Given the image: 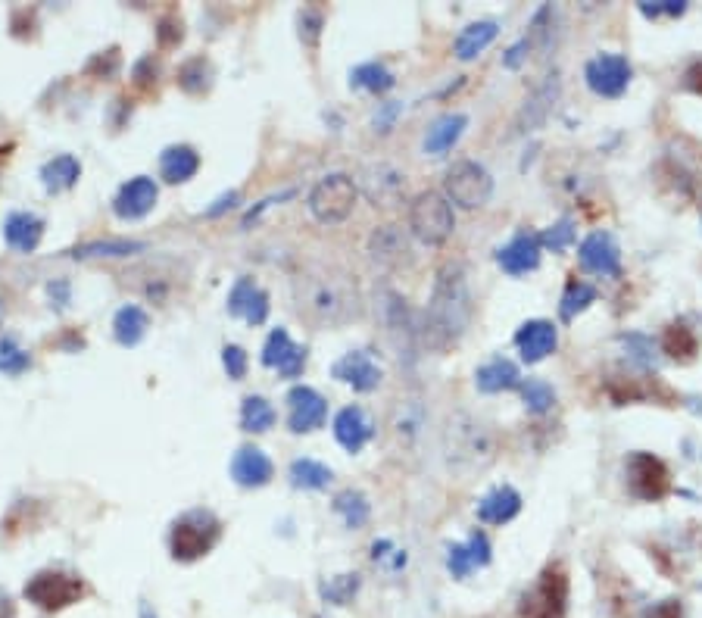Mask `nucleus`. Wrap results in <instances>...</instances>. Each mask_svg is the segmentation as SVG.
<instances>
[{"label":"nucleus","instance_id":"nucleus-1","mask_svg":"<svg viewBox=\"0 0 702 618\" xmlns=\"http://www.w3.org/2000/svg\"><path fill=\"white\" fill-rule=\"evenodd\" d=\"M475 316V297L472 285H468L465 263L447 260L434 275L431 300L422 316V350L431 353H447L453 350Z\"/></svg>","mask_w":702,"mask_h":618},{"label":"nucleus","instance_id":"nucleus-2","mask_svg":"<svg viewBox=\"0 0 702 618\" xmlns=\"http://www.w3.org/2000/svg\"><path fill=\"white\" fill-rule=\"evenodd\" d=\"M294 303L303 319L322 328L350 325L362 316V294L356 278L347 269L328 263H312L297 272Z\"/></svg>","mask_w":702,"mask_h":618},{"label":"nucleus","instance_id":"nucleus-3","mask_svg":"<svg viewBox=\"0 0 702 618\" xmlns=\"http://www.w3.org/2000/svg\"><path fill=\"white\" fill-rule=\"evenodd\" d=\"M500 453V437L493 425L475 412H453L444 425V459L456 475H475L493 466Z\"/></svg>","mask_w":702,"mask_h":618},{"label":"nucleus","instance_id":"nucleus-4","mask_svg":"<svg viewBox=\"0 0 702 618\" xmlns=\"http://www.w3.org/2000/svg\"><path fill=\"white\" fill-rule=\"evenodd\" d=\"M378 303V319L384 328V338L390 341V347L397 350L400 363H412L422 350V319H415V313L409 309L406 297H400L397 291L381 288L375 294Z\"/></svg>","mask_w":702,"mask_h":618},{"label":"nucleus","instance_id":"nucleus-5","mask_svg":"<svg viewBox=\"0 0 702 618\" xmlns=\"http://www.w3.org/2000/svg\"><path fill=\"white\" fill-rule=\"evenodd\" d=\"M222 537V522L219 515L210 509H188L178 515L169 531V550L172 559L178 562H197L210 553Z\"/></svg>","mask_w":702,"mask_h":618},{"label":"nucleus","instance_id":"nucleus-6","mask_svg":"<svg viewBox=\"0 0 702 618\" xmlns=\"http://www.w3.org/2000/svg\"><path fill=\"white\" fill-rule=\"evenodd\" d=\"M568 612V572L562 562H550L518 600L522 618H565Z\"/></svg>","mask_w":702,"mask_h":618},{"label":"nucleus","instance_id":"nucleus-7","mask_svg":"<svg viewBox=\"0 0 702 618\" xmlns=\"http://www.w3.org/2000/svg\"><path fill=\"white\" fill-rule=\"evenodd\" d=\"M409 231L422 244L440 247L453 231H456V216H453V203L440 194V191H422L415 194L409 203Z\"/></svg>","mask_w":702,"mask_h":618},{"label":"nucleus","instance_id":"nucleus-8","mask_svg":"<svg viewBox=\"0 0 702 618\" xmlns=\"http://www.w3.org/2000/svg\"><path fill=\"white\" fill-rule=\"evenodd\" d=\"M356 197H359V191H356L353 178L344 175V172H331V175L322 178V182H316V188L309 191L306 206H309V213H312V219H316V222H322V225H341L344 219H350L353 206H356Z\"/></svg>","mask_w":702,"mask_h":618},{"label":"nucleus","instance_id":"nucleus-9","mask_svg":"<svg viewBox=\"0 0 702 618\" xmlns=\"http://www.w3.org/2000/svg\"><path fill=\"white\" fill-rule=\"evenodd\" d=\"M356 191L378 210H394L406 197V172L387 160H372L356 169Z\"/></svg>","mask_w":702,"mask_h":618},{"label":"nucleus","instance_id":"nucleus-10","mask_svg":"<svg viewBox=\"0 0 702 618\" xmlns=\"http://www.w3.org/2000/svg\"><path fill=\"white\" fill-rule=\"evenodd\" d=\"M444 191H447V200H453L462 210H481L493 194V178L481 163L459 160L444 175Z\"/></svg>","mask_w":702,"mask_h":618},{"label":"nucleus","instance_id":"nucleus-11","mask_svg":"<svg viewBox=\"0 0 702 618\" xmlns=\"http://www.w3.org/2000/svg\"><path fill=\"white\" fill-rule=\"evenodd\" d=\"M624 475H628L631 494L643 503H659L671 494V472L668 466L646 450H637L624 459Z\"/></svg>","mask_w":702,"mask_h":618},{"label":"nucleus","instance_id":"nucleus-12","mask_svg":"<svg viewBox=\"0 0 702 618\" xmlns=\"http://www.w3.org/2000/svg\"><path fill=\"white\" fill-rule=\"evenodd\" d=\"M85 597V581L69 572H38L25 584V600L44 612H60Z\"/></svg>","mask_w":702,"mask_h":618},{"label":"nucleus","instance_id":"nucleus-13","mask_svg":"<svg viewBox=\"0 0 702 618\" xmlns=\"http://www.w3.org/2000/svg\"><path fill=\"white\" fill-rule=\"evenodd\" d=\"M122 278H125V285H132L144 297L163 303L178 288V278H188V269L175 260H166V256H156V260H147L135 269H128Z\"/></svg>","mask_w":702,"mask_h":618},{"label":"nucleus","instance_id":"nucleus-14","mask_svg":"<svg viewBox=\"0 0 702 618\" xmlns=\"http://www.w3.org/2000/svg\"><path fill=\"white\" fill-rule=\"evenodd\" d=\"M584 79L593 94L600 97H621L631 85V63L621 54H600L584 69Z\"/></svg>","mask_w":702,"mask_h":618},{"label":"nucleus","instance_id":"nucleus-15","mask_svg":"<svg viewBox=\"0 0 702 618\" xmlns=\"http://www.w3.org/2000/svg\"><path fill=\"white\" fill-rule=\"evenodd\" d=\"M559 94H562V79H559V69H553L550 75H546V82L540 88H534V94L525 100V107L518 110V116H515V135L537 132V128L546 119H550Z\"/></svg>","mask_w":702,"mask_h":618},{"label":"nucleus","instance_id":"nucleus-16","mask_svg":"<svg viewBox=\"0 0 702 618\" xmlns=\"http://www.w3.org/2000/svg\"><path fill=\"white\" fill-rule=\"evenodd\" d=\"M425 425H428V412L419 397H400L394 409H390L387 428H390V437H394V444L403 450H412L422 441Z\"/></svg>","mask_w":702,"mask_h":618},{"label":"nucleus","instance_id":"nucleus-17","mask_svg":"<svg viewBox=\"0 0 702 618\" xmlns=\"http://www.w3.org/2000/svg\"><path fill=\"white\" fill-rule=\"evenodd\" d=\"M331 375H334L337 381L350 384V388L359 391V394L375 391L378 384H381V378H384L381 366L375 363V356H372L369 350H350V353H344V356L331 366Z\"/></svg>","mask_w":702,"mask_h":618},{"label":"nucleus","instance_id":"nucleus-18","mask_svg":"<svg viewBox=\"0 0 702 618\" xmlns=\"http://www.w3.org/2000/svg\"><path fill=\"white\" fill-rule=\"evenodd\" d=\"M369 256L384 269H403L412 263V244L400 225H378L369 238Z\"/></svg>","mask_w":702,"mask_h":618},{"label":"nucleus","instance_id":"nucleus-19","mask_svg":"<svg viewBox=\"0 0 702 618\" xmlns=\"http://www.w3.org/2000/svg\"><path fill=\"white\" fill-rule=\"evenodd\" d=\"M328 416V403L319 391L306 388V384H297L288 394V428L294 434H309L325 425Z\"/></svg>","mask_w":702,"mask_h":618},{"label":"nucleus","instance_id":"nucleus-20","mask_svg":"<svg viewBox=\"0 0 702 618\" xmlns=\"http://www.w3.org/2000/svg\"><path fill=\"white\" fill-rule=\"evenodd\" d=\"M263 366L275 369L281 378H300L306 369V347L294 344L284 328H275L263 347Z\"/></svg>","mask_w":702,"mask_h":618},{"label":"nucleus","instance_id":"nucleus-21","mask_svg":"<svg viewBox=\"0 0 702 618\" xmlns=\"http://www.w3.org/2000/svg\"><path fill=\"white\" fill-rule=\"evenodd\" d=\"M156 197H160V191H156L153 178L138 175L128 185L119 188V194L113 200V213L119 219H141V216H147L153 206H156Z\"/></svg>","mask_w":702,"mask_h":618},{"label":"nucleus","instance_id":"nucleus-22","mask_svg":"<svg viewBox=\"0 0 702 618\" xmlns=\"http://www.w3.org/2000/svg\"><path fill=\"white\" fill-rule=\"evenodd\" d=\"M515 347H518V353H522L525 363H540V359H546L559 347V331L546 319L525 322L515 334Z\"/></svg>","mask_w":702,"mask_h":618},{"label":"nucleus","instance_id":"nucleus-23","mask_svg":"<svg viewBox=\"0 0 702 618\" xmlns=\"http://www.w3.org/2000/svg\"><path fill=\"white\" fill-rule=\"evenodd\" d=\"M581 266L596 275H621V250L609 231H593L581 244Z\"/></svg>","mask_w":702,"mask_h":618},{"label":"nucleus","instance_id":"nucleus-24","mask_svg":"<svg viewBox=\"0 0 702 618\" xmlns=\"http://www.w3.org/2000/svg\"><path fill=\"white\" fill-rule=\"evenodd\" d=\"M540 235L534 231H518V235L497 250V263L509 272V275H525L534 272L540 266Z\"/></svg>","mask_w":702,"mask_h":618},{"label":"nucleus","instance_id":"nucleus-25","mask_svg":"<svg viewBox=\"0 0 702 618\" xmlns=\"http://www.w3.org/2000/svg\"><path fill=\"white\" fill-rule=\"evenodd\" d=\"M606 391L612 397L615 406H624V403H637V400H649V397H659V400H671V391L665 384L653 375H643V378H631V375H612L606 381Z\"/></svg>","mask_w":702,"mask_h":618},{"label":"nucleus","instance_id":"nucleus-26","mask_svg":"<svg viewBox=\"0 0 702 618\" xmlns=\"http://www.w3.org/2000/svg\"><path fill=\"white\" fill-rule=\"evenodd\" d=\"M372 434H375V425L369 422L366 409H362V406H347V409L337 412L334 437H337V444H341L347 453H359L362 447L372 441Z\"/></svg>","mask_w":702,"mask_h":618},{"label":"nucleus","instance_id":"nucleus-27","mask_svg":"<svg viewBox=\"0 0 702 618\" xmlns=\"http://www.w3.org/2000/svg\"><path fill=\"white\" fill-rule=\"evenodd\" d=\"M275 475L272 459L259 450V447H241L231 459V478L238 481L241 487H266Z\"/></svg>","mask_w":702,"mask_h":618},{"label":"nucleus","instance_id":"nucleus-28","mask_svg":"<svg viewBox=\"0 0 702 618\" xmlns=\"http://www.w3.org/2000/svg\"><path fill=\"white\" fill-rule=\"evenodd\" d=\"M518 512H522V494L509 484L493 487V491L478 503V519L487 525H506Z\"/></svg>","mask_w":702,"mask_h":618},{"label":"nucleus","instance_id":"nucleus-29","mask_svg":"<svg viewBox=\"0 0 702 618\" xmlns=\"http://www.w3.org/2000/svg\"><path fill=\"white\" fill-rule=\"evenodd\" d=\"M200 169V153L188 144H172L160 157V175L169 185H185Z\"/></svg>","mask_w":702,"mask_h":618},{"label":"nucleus","instance_id":"nucleus-30","mask_svg":"<svg viewBox=\"0 0 702 618\" xmlns=\"http://www.w3.org/2000/svg\"><path fill=\"white\" fill-rule=\"evenodd\" d=\"M4 238L13 250L19 253H32L41 238H44V219H38L35 213H10L4 222Z\"/></svg>","mask_w":702,"mask_h":618},{"label":"nucleus","instance_id":"nucleus-31","mask_svg":"<svg viewBox=\"0 0 702 618\" xmlns=\"http://www.w3.org/2000/svg\"><path fill=\"white\" fill-rule=\"evenodd\" d=\"M497 35H500V25L493 19H481V22L465 25V29L459 32V38H456V44H453V54L462 63L475 60L478 54H484L493 41H497Z\"/></svg>","mask_w":702,"mask_h":618},{"label":"nucleus","instance_id":"nucleus-32","mask_svg":"<svg viewBox=\"0 0 702 618\" xmlns=\"http://www.w3.org/2000/svg\"><path fill=\"white\" fill-rule=\"evenodd\" d=\"M475 384H478L481 394H500V391L518 388V384H522V375H518V366L512 363V359L497 356L475 372Z\"/></svg>","mask_w":702,"mask_h":618},{"label":"nucleus","instance_id":"nucleus-33","mask_svg":"<svg viewBox=\"0 0 702 618\" xmlns=\"http://www.w3.org/2000/svg\"><path fill=\"white\" fill-rule=\"evenodd\" d=\"M465 125H468V116H462V113L440 116L425 135V153H431V157H444V153L453 150V144L462 138Z\"/></svg>","mask_w":702,"mask_h":618},{"label":"nucleus","instance_id":"nucleus-34","mask_svg":"<svg viewBox=\"0 0 702 618\" xmlns=\"http://www.w3.org/2000/svg\"><path fill=\"white\" fill-rule=\"evenodd\" d=\"M78 178H82V163H78L72 153H60L50 163H44L41 169V182L50 194H60V191H69L78 185Z\"/></svg>","mask_w":702,"mask_h":618},{"label":"nucleus","instance_id":"nucleus-35","mask_svg":"<svg viewBox=\"0 0 702 618\" xmlns=\"http://www.w3.org/2000/svg\"><path fill=\"white\" fill-rule=\"evenodd\" d=\"M662 350L674 363H693L699 353V338L687 322H671L662 334Z\"/></svg>","mask_w":702,"mask_h":618},{"label":"nucleus","instance_id":"nucleus-36","mask_svg":"<svg viewBox=\"0 0 702 618\" xmlns=\"http://www.w3.org/2000/svg\"><path fill=\"white\" fill-rule=\"evenodd\" d=\"M147 328H150V319H147L144 309L135 306V303L122 306L119 313H116V319H113V334H116V341H119L122 347L141 344V338L147 334Z\"/></svg>","mask_w":702,"mask_h":618},{"label":"nucleus","instance_id":"nucleus-37","mask_svg":"<svg viewBox=\"0 0 702 618\" xmlns=\"http://www.w3.org/2000/svg\"><path fill=\"white\" fill-rule=\"evenodd\" d=\"M331 481H334V472L319 459L300 456L291 462V484L300 487V491H325Z\"/></svg>","mask_w":702,"mask_h":618},{"label":"nucleus","instance_id":"nucleus-38","mask_svg":"<svg viewBox=\"0 0 702 618\" xmlns=\"http://www.w3.org/2000/svg\"><path fill=\"white\" fill-rule=\"evenodd\" d=\"M334 512L341 515L347 528L359 531V528H366L369 515H372V506H369V497H366V494L353 491V487H347V491H341V494L334 497Z\"/></svg>","mask_w":702,"mask_h":618},{"label":"nucleus","instance_id":"nucleus-39","mask_svg":"<svg viewBox=\"0 0 702 618\" xmlns=\"http://www.w3.org/2000/svg\"><path fill=\"white\" fill-rule=\"evenodd\" d=\"M275 419H278V412L266 397H256V394L244 397V403H241V428L247 434H266L275 425Z\"/></svg>","mask_w":702,"mask_h":618},{"label":"nucleus","instance_id":"nucleus-40","mask_svg":"<svg viewBox=\"0 0 702 618\" xmlns=\"http://www.w3.org/2000/svg\"><path fill=\"white\" fill-rule=\"evenodd\" d=\"M397 85L394 72L381 63H362L350 72V88H359V91H372V94H384Z\"/></svg>","mask_w":702,"mask_h":618},{"label":"nucleus","instance_id":"nucleus-41","mask_svg":"<svg viewBox=\"0 0 702 618\" xmlns=\"http://www.w3.org/2000/svg\"><path fill=\"white\" fill-rule=\"evenodd\" d=\"M147 244L144 241H125V238H110V241H88L78 244L72 250L75 260H91V256H132V253H144Z\"/></svg>","mask_w":702,"mask_h":618},{"label":"nucleus","instance_id":"nucleus-42","mask_svg":"<svg viewBox=\"0 0 702 618\" xmlns=\"http://www.w3.org/2000/svg\"><path fill=\"white\" fill-rule=\"evenodd\" d=\"M178 88L185 94H203L213 88V66L203 57H191L178 69Z\"/></svg>","mask_w":702,"mask_h":618},{"label":"nucleus","instance_id":"nucleus-43","mask_svg":"<svg viewBox=\"0 0 702 618\" xmlns=\"http://www.w3.org/2000/svg\"><path fill=\"white\" fill-rule=\"evenodd\" d=\"M590 303H596V288L587 285V281H568V288L562 294V303H559L562 322H571L578 313H584Z\"/></svg>","mask_w":702,"mask_h":618},{"label":"nucleus","instance_id":"nucleus-44","mask_svg":"<svg viewBox=\"0 0 702 618\" xmlns=\"http://www.w3.org/2000/svg\"><path fill=\"white\" fill-rule=\"evenodd\" d=\"M518 391H522L525 406H528L531 412H537V416H540V412H546V409H553V403H556V391H553L543 378H528V381H522V384H518Z\"/></svg>","mask_w":702,"mask_h":618},{"label":"nucleus","instance_id":"nucleus-45","mask_svg":"<svg viewBox=\"0 0 702 618\" xmlns=\"http://www.w3.org/2000/svg\"><path fill=\"white\" fill-rule=\"evenodd\" d=\"M359 590V575H337L322 584V597L334 606H347Z\"/></svg>","mask_w":702,"mask_h":618},{"label":"nucleus","instance_id":"nucleus-46","mask_svg":"<svg viewBox=\"0 0 702 618\" xmlns=\"http://www.w3.org/2000/svg\"><path fill=\"white\" fill-rule=\"evenodd\" d=\"M29 366H32V356L25 353L13 338H7L4 344H0V372H7V375H22Z\"/></svg>","mask_w":702,"mask_h":618},{"label":"nucleus","instance_id":"nucleus-47","mask_svg":"<svg viewBox=\"0 0 702 618\" xmlns=\"http://www.w3.org/2000/svg\"><path fill=\"white\" fill-rule=\"evenodd\" d=\"M540 244L543 247H550L553 253H562V250H568L571 244H575V222L571 219H559L556 225H550L540 235Z\"/></svg>","mask_w":702,"mask_h":618},{"label":"nucleus","instance_id":"nucleus-48","mask_svg":"<svg viewBox=\"0 0 702 618\" xmlns=\"http://www.w3.org/2000/svg\"><path fill=\"white\" fill-rule=\"evenodd\" d=\"M256 288H259V285H256L253 278H238V285H234V288H231V294H228V313L244 319V309L250 306V300H253Z\"/></svg>","mask_w":702,"mask_h":618},{"label":"nucleus","instance_id":"nucleus-49","mask_svg":"<svg viewBox=\"0 0 702 618\" xmlns=\"http://www.w3.org/2000/svg\"><path fill=\"white\" fill-rule=\"evenodd\" d=\"M222 366H225L228 378L241 381V378L247 375V350L238 347V344H228V347L222 350Z\"/></svg>","mask_w":702,"mask_h":618},{"label":"nucleus","instance_id":"nucleus-50","mask_svg":"<svg viewBox=\"0 0 702 618\" xmlns=\"http://www.w3.org/2000/svg\"><path fill=\"white\" fill-rule=\"evenodd\" d=\"M621 344L628 347V353L640 366H653V341L649 338H643V334H621Z\"/></svg>","mask_w":702,"mask_h":618},{"label":"nucleus","instance_id":"nucleus-51","mask_svg":"<svg viewBox=\"0 0 702 618\" xmlns=\"http://www.w3.org/2000/svg\"><path fill=\"white\" fill-rule=\"evenodd\" d=\"M447 569L453 572V578H465L468 572L475 569V559H472V553H468L465 544H453L447 550Z\"/></svg>","mask_w":702,"mask_h":618},{"label":"nucleus","instance_id":"nucleus-52","mask_svg":"<svg viewBox=\"0 0 702 618\" xmlns=\"http://www.w3.org/2000/svg\"><path fill=\"white\" fill-rule=\"evenodd\" d=\"M319 35H322V13L303 10V13H300V38H303V44L316 47V44H319Z\"/></svg>","mask_w":702,"mask_h":618},{"label":"nucleus","instance_id":"nucleus-53","mask_svg":"<svg viewBox=\"0 0 702 618\" xmlns=\"http://www.w3.org/2000/svg\"><path fill=\"white\" fill-rule=\"evenodd\" d=\"M640 13L649 16V19H659V16H671L678 19L687 13V4L684 0H662V4H640Z\"/></svg>","mask_w":702,"mask_h":618},{"label":"nucleus","instance_id":"nucleus-54","mask_svg":"<svg viewBox=\"0 0 702 618\" xmlns=\"http://www.w3.org/2000/svg\"><path fill=\"white\" fill-rule=\"evenodd\" d=\"M88 72H97L100 79H110V75H116V72H119V50L110 47L107 54H97V57L88 63Z\"/></svg>","mask_w":702,"mask_h":618},{"label":"nucleus","instance_id":"nucleus-55","mask_svg":"<svg viewBox=\"0 0 702 618\" xmlns=\"http://www.w3.org/2000/svg\"><path fill=\"white\" fill-rule=\"evenodd\" d=\"M156 63H153V57H144V60H138V66H135V72H132V79H135V88H141V91H150V88H156Z\"/></svg>","mask_w":702,"mask_h":618},{"label":"nucleus","instance_id":"nucleus-56","mask_svg":"<svg viewBox=\"0 0 702 618\" xmlns=\"http://www.w3.org/2000/svg\"><path fill=\"white\" fill-rule=\"evenodd\" d=\"M465 547H468V553H472V559H475V569H478V565L490 562V540H487L484 531H472V537H468Z\"/></svg>","mask_w":702,"mask_h":618},{"label":"nucleus","instance_id":"nucleus-57","mask_svg":"<svg viewBox=\"0 0 702 618\" xmlns=\"http://www.w3.org/2000/svg\"><path fill=\"white\" fill-rule=\"evenodd\" d=\"M531 41L528 38H522V41H518V44H512L509 50H506V57H503V66L506 69H518V66H522L525 60H528V54H531Z\"/></svg>","mask_w":702,"mask_h":618},{"label":"nucleus","instance_id":"nucleus-58","mask_svg":"<svg viewBox=\"0 0 702 618\" xmlns=\"http://www.w3.org/2000/svg\"><path fill=\"white\" fill-rule=\"evenodd\" d=\"M643 618H684L681 600H662V603H656L653 609H646Z\"/></svg>","mask_w":702,"mask_h":618},{"label":"nucleus","instance_id":"nucleus-59","mask_svg":"<svg viewBox=\"0 0 702 618\" xmlns=\"http://www.w3.org/2000/svg\"><path fill=\"white\" fill-rule=\"evenodd\" d=\"M400 103H384L381 113L375 116V128H381V132H390V125H394V119L400 116Z\"/></svg>","mask_w":702,"mask_h":618},{"label":"nucleus","instance_id":"nucleus-60","mask_svg":"<svg viewBox=\"0 0 702 618\" xmlns=\"http://www.w3.org/2000/svg\"><path fill=\"white\" fill-rule=\"evenodd\" d=\"M684 82H687V88H690L693 94H702V60H699V63H693V66L687 69Z\"/></svg>","mask_w":702,"mask_h":618},{"label":"nucleus","instance_id":"nucleus-61","mask_svg":"<svg viewBox=\"0 0 702 618\" xmlns=\"http://www.w3.org/2000/svg\"><path fill=\"white\" fill-rule=\"evenodd\" d=\"M234 203H238V191H228V194H222V197L216 200V206H210V210H206V216H219V213L231 210Z\"/></svg>","mask_w":702,"mask_h":618},{"label":"nucleus","instance_id":"nucleus-62","mask_svg":"<svg viewBox=\"0 0 702 618\" xmlns=\"http://www.w3.org/2000/svg\"><path fill=\"white\" fill-rule=\"evenodd\" d=\"M138 615H141V618H156V612L150 609V603H147V600H141V606H138Z\"/></svg>","mask_w":702,"mask_h":618}]
</instances>
